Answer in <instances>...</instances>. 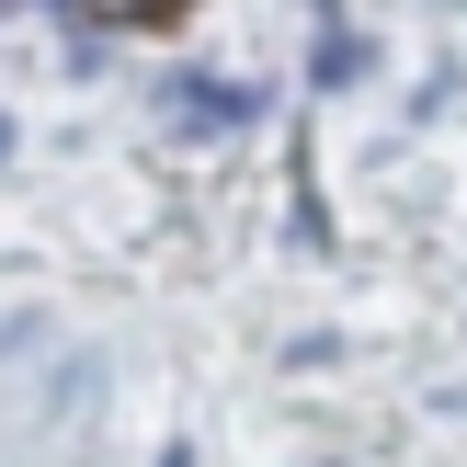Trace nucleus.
I'll return each mask as SVG.
<instances>
[{"mask_svg": "<svg viewBox=\"0 0 467 467\" xmlns=\"http://www.w3.org/2000/svg\"><path fill=\"white\" fill-rule=\"evenodd\" d=\"M171 103L194 114V126H251V114H263V91H228V80H171Z\"/></svg>", "mask_w": 467, "mask_h": 467, "instance_id": "1", "label": "nucleus"}, {"mask_svg": "<svg viewBox=\"0 0 467 467\" xmlns=\"http://www.w3.org/2000/svg\"><path fill=\"white\" fill-rule=\"evenodd\" d=\"M354 68H365V46H354V35H319V91H331V80H354Z\"/></svg>", "mask_w": 467, "mask_h": 467, "instance_id": "2", "label": "nucleus"}]
</instances>
